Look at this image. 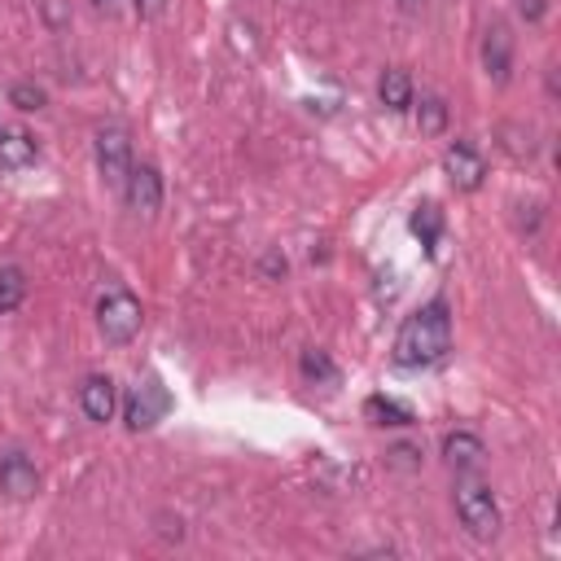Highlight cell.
Listing matches in <instances>:
<instances>
[{
    "label": "cell",
    "mask_w": 561,
    "mask_h": 561,
    "mask_svg": "<svg viewBox=\"0 0 561 561\" xmlns=\"http://www.w3.org/2000/svg\"><path fill=\"white\" fill-rule=\"evenodd\" d=\"M140 324H145V307L127 285H110L96 298V329L110 346H127L140 333Z\"/></svg>",
    "instance_id": "cell-3"
},
{
    "label": "cell",
    "mask_w": 561,
    "mask_h": 561,
    "mask_svg": "<svg viewBox=\"0 0 561 561\" xmlns=\"http://www.w3.org/2000/svg\"><path fill=\"white\" fill-rule=\"evenodd\" d=\"M500 149L513 153V158H530V153H535L530 127H522V123H504V127H500Z\"/></svg>",
    "instance_id": "cell-20"
},
{
    "label": "cell",
    "mask_w": 561,
    "mask_h": 561,
    "mask_svg": "<svg viewBox=\"0 0 561 561\" xmlns=\"http://www.w3.org/2000/svg\"><path fill=\"white\" fill-rule=\"evenodd\" d=\"M390 456H394V460H399L403 469H412V465H416V447H412V443H399V447H394Z\"/></svg>",
    "instance_id": "cell-23"
},
{
    "label": "cell",
    "mask_w": 561,
    "mask_h": 561,
    "mask_svg": "<svg viewBox=\"0 0 561 561\" xmlns=\"http://www.w3.org/2000/svg\"><path fill=\"white\" fill-rule=\"evenodd\" d=\"M96 4H110V0H96Z\"/></svg>",
    "instance_id": "cell-27"
},
{
    "label": "cell",
    "mask_w": 561,
    "mask_h": 561,
    "mask_svg": "<svg viewBox=\"0 0 561 561\" xmlns=\"http://www.w3.org/2000/svg\"><path fill=\"white\" fill-rule=\"evenodd\" d=\"M9 105H18L22 114H31V110H44V105H48V92H44L39 83H31V79H18V83L9 88Z\"/></svg>",
    "instance_id": "cell-19"
},
{
    "label": "cell",
    "mask_w": 561,
    "mask_h": 561,
    "mask_svg": "<svg viewBox=\"0 0 561 561\" xmlns=\"http://www.w3.org/2000/svg\"><path fill=\"white\" fill-rule=\"evenodd\" d=\"M482 460H486V443H482L473 430H451V434H443V465H447L451 473H473Z\"/></svg>",
    "instance_id": "cell-11"
},
{
    "label": "cell",
    "mask_w": 561,
    "mask_h": 561,
    "mask_svg": "<svg viewBox=\"0 0 561 561\" xmlns=\"http://www.w3.org/2000/svg\"><path fill=\"white\" fill-rule=\"evenodd\" d=\"M44 13H48V22H53V26H61V22H66V13H61V4H57V0H44Z\"/></svg>",
    "instance_id": "cell-25"
},
{
    "label": "cell",
    "mask_w": 561,
    "mask_h": 561,
    "mask_svg": "<svg viewBox=\"0 0 561 561\" xmlns=\"http://www.w3.org/2000/svg\"><path fill=\"white\" fill-rule=\"evenodd\" d=\"M412 110H416V127H421V136H443V131H447L451 110H447L443 96H421V101H412Z\"/></svg>",
    "instance_id": "cell-16"
},
{
    "label": "cell",
    "mask_w": 561,
    "mask_h": 561,
    "mask_svg": "<svg viewBox=\"0 0 561 561\" xmlns=\"http://www.w3.org/2000/svg\"><path fill=\"white\" fill-rule=\"evenodd\" d=\"M0 131H4V127H0Z\"/></svg>",
    "instance_id": "cell-28"
},
{
    "label": "cell",
    "mask_w": 561,
    "mask_h": 561,
    "mask_svg": "<svg viewBox=\"0 0 561 561\" xmlns=\"http://www.w3.org/2000/svg\"><path fill=\"white\" fill-rule=\"evenodd\" d=\"M408 228L412 237L425 245V254H438V241H443V210L434 202H421L412 215H408Z\"/></svg>",
    "instance_id": "cell-14"
},
{
    "label": "cell",
    "mask_w": 561,
    "mask_h": 561,
    "mask_svg": "<svg viewBox=\"0 0 561 561\" xmlns=\"http://www.w3.org/2000/svg\"><path fill=\"white\" fill-rule=\"evenodd\" d=\"M79 408H83V416L92 425L114 421V412H118V386H114V377L110 373H88L79 381Z\"/></svg>",
    "instance_id": "cell-8"
},
{
    "label": "cell",
    "mask_w": 561,
    "mask_h": 561,
    "mask_svg": "<svg viewBox=\"0 0 561 561\" xmlns=\"http://www.w3.org/2000/svg\"><path fill=\"white\" fill-rule=\"evenodd\" d=\"M451 504H456V517H460V526H465L469 539L491 543L500 535V500H495V491L486 482H473V478L456 482Z\"/></svg>",
    "instance_id": "cell-2"
},
{
    "label": "cell",
    "mask_w": 561,
    "mask_h": 561,
    "mask_svg": "<svg viewBox=\"0 0 561 561\" xmlns=\"http://www.w3.org/2000/svg\"><path fill=\"white\" fill-rule=\"evenodd\" d=\"M167 412H171V390L162 386L158 373H145V377L136 381V390L127 394V403H123L127 430H131V434H145V430H153Z\"/></svg>",
    "instance_id": "cell-4"
},
{
    "label": "cell",
    "mask_w": 561,
    "mask_h": 561,
    "mask_svg": "<svg viewBox=\"0 0 561 561\" xmlns=\"http://www.w3.org/2000/svg\"><path fill=\"white\" fill-rule=\"evenodd\" d=\"M39 158V140L31 131H0V171H22Z\"/></svg>",
    "instance_id": "cell-13"
},
{
    "label": "cell",
    "mask_w": 561,
    "mask_h": 561,
    "mask_svg": "<svg viewBox=\"0 0 561 561\" xmlns=\"http://www.w3.org/2000/svg\"><path fill=\"white\" fill-rule=\"evenodd\" d=\"M123 197L136 215H153L162 206V171L153 162H131V171L123 180Z\"/></svg>",
    "instance_id": "cell-7"
},
{
    "label": "cell",
    "mask_w": 561,
    "mask_h": 561,
    "mask_svg": "<svg viewBox=\"0 0 561 561\" xmlns=\"http://www.w3.org/2000/svg\"><path fill=\"white\" fill-rule=\"evenodd\" d=\"M447 355H451V307L447 298H430L412 316H403L390 359L394 368H434Z\"/></svg>",
    "instance_id": "cell-1"
},
{
    "label": "cell",
    "mask_w": 561,
    "mask_h": 561,
    "mask_svg": "<svg viewBox=\"0 0 561 561\" xmlns=\"http://www.w3.org/2000/svg\"><path fill=\"white\" fill-rule=\"evenodd\" d=\"M377 101L390 110V114H408L412 101H416V83L403 66H386L381 79H377Z\"/></svg>",
    "instance_id": "cell-12"
},
{
    "label": "cell",
    "mask_w": 561,
    "mask_h": 561,
    "mask_svg": "<svg viewBox=\"0 0 561 561\" xmlns=\"http://www.w3.org/2000/svg\"><path fill=\"white\" fill-rule=\"evenodd\" d=\"M513 4H517V13L526 22H543L548 18V0H513Z\"/></svg>",
    "instance_id": "cell-21"
},
{
    "label": "cell",
    "mask_w": 561,
    "mask_h": 561,
    "mask_svg": "<svg viewBox=\"0 0 561 561\" xmlns=\"http://www.w3.org/2000/svg\"><path fill=\"white\" fill-rule=\"evenodd\" d=\"M158 4H162V0H136V9H145V13H153Z\"/></svg>",
    "instance_id": "cell-26"
},
{
    "label": "cell",
    "mask_w": 561,
    "mask_h": 561,
    "mask_svg": "<svg viewBox=\"0 0 561 561\" xmlns=\"http://www.w3.org/2000/svg\"><path fill=\"white\" fill-rule=\"evenodd\" d=\"M0 491L9 500H35L39 491V469L26 451H4L0 456Z\"/></svg>",
    "instance_id": "cell-9"
},
{
    "label": "cell",
    "mask_w": 561,
    "mask_h": 561,
    "mask_svg": "<svg viewBox=\"0 0 561 561\" xmlns=\"http://www.w3.org/2000/svg\"><path fill=\"white\" fill-rule=\"evenodd\" d=\"M259 267H263V276H285V272H289V263H285V254H280V250H267Z\"/></svg>",
    "instance_id": "cell-22"
},
{
    "label": "cell",
    "mask_w": 561,
    "mask_h": 561,
    "mask_svg": "<svg viewBox=\"0 0 561 561\" xmlns=\"http://www.w3.org/2000/svg\"><path fill=\"white\" fill-rule=\"evenodd\" d=\"M92 153H96V171H101V180L105 184H114V188H123V180H127V171H131V131L123 127V123H105V127H96V136H92Z\"/></svg>",
    "instance_id": "cell-5"
},
{
    "label": "cell",
    "mask_w": 561,
    "mask_h": 561,
    "mask_svg": "<svg viewBox=\"0 0 561 561\" xmlns=\"http://www.w3.org/2000/svg\"><path fill=\"white\" fill-rule=\"evenodd\" d=\"M298 368H302L307 381H337V364H333L329 351H320V346H307L302 359H298Z\"/></svg>",
    "instance_id": "cell-18"
},
{
    "label": "cell",
    "mask_w": 561,
    "mask_h": 561,
    "mask_svg": "<svg viewBox=\"0 0 561 561\" xmlns=\"http://www.w3.org/2000/svg\"><path fill=\"white\" fill-rule=\"evenodd\" d=\"M482 70L491 83H508L513 75V31L504 22H491L482 35Z\"/></svg>",
    "instance_id": "cell-10"
},
{
    "label": "cell",
    "mask_w": 561,
    "mask_h": 561,
    "mask_svg": "<svg viewBox=\"0 0 561 561\" xmlns=\"http://www.w3.org/2000/svg\"><path fill=\"white\" fill-rule=\"evenodd\" d=\"M443 171H447L456 193H478L486 184V158L473 140H451L443 149Z\"/></svg>",
    "instance_id": "cell-6"
},
{
    "label": "cell",
    "mask_w": 561,
    "mask_h": 561,
    "mask_svg": "<svg viewBox=\"0 0 561 561\" xmlns=\"http://www.w3.org/2000/svg\"><path fill=\"white\" fill-rule=\"evenodd\" d=\"M364 416H368L373 425H390V430H408V425L416 421L412 408L399 403V399H390V394H368V399H364Z\"/></svg>",
    "instance_id": "cell-15"
},
{
    "label": "cell",
    "mask_w": 561,
    "mask_h": 561,
    "mask_svg": "<svg viewBox=\"0 0 561 561\" xmlns=\"http://www.w3.org/2000/svg\"><path fill=\"white\" fill-rule=\"evenodd\" d=\"M399 13L403 18H421L425 13V0H399Z\"/></svg>",
    "instance_id": "cell-24"
},
{
    "label": "cell",
    "mask_w": 561,
    "mask_h": 561,
    "mask_svg": "<svg viewBox=\"0 0 561 561\" xmlns=\"http://www.w3.org/2000/svg\"><path fill=\"white\" fill-rule=\"evenodd\" d=\"M26 272L18 267V263H0V316L4 311H13V307H22L26 302Z\"/></svg>",
    "instance_id": "cell-17"
}]
</instances>
